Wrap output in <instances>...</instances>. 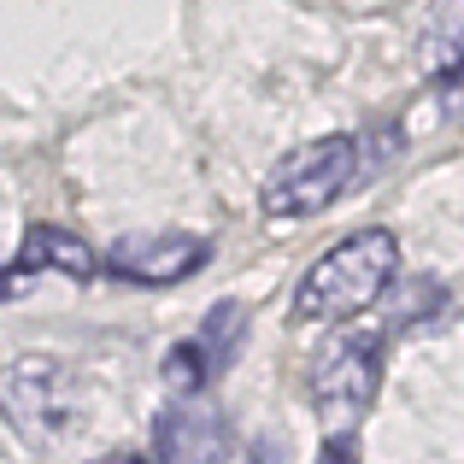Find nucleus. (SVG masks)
Wrapping results in <instances>:
<instances>
[{"mask_svg":"<svg viewBox=\"0 0 464 464\" xmlns=\"http://www.w3.org/2000/svg\"><path fill=\"white\" fill-rule=\"evenodd\" d=\"M159 382L177 388V394H200V388L212 382V364H206V353H200V347H194V335H188V341H177V347L165 353V364H159Z\"/></svg>","mask_w":464,"mask_h":464,"instance_id":"nucleus-10","label":"nucleus"},{"mask_svg":"<svg viewBox=\"0 0 464 464\" xmlns=\"http://www.w3.org/2000/svg\"><path fill=\"white\" fill-rule=\"evenodd\" d=\"M194 347L206 353L212 376L229 371V364L241 359V347H247V306H236V300H218V306L200 317V329H194Z\"/></svg>","mask_w":464,"mask_h":464,"instance_id":"nucleus-9","label":"nucleus"},{"mask_svg":"<svg viewBox=\"0 0 464 464\" xmlns=\"http://www.w3.org/2000/svg\"><path fill=\"white\" fill-rule=\"evenodd\" d=\"M317 464H359V453H353V435H329Z\"/></svg>","mask_w":464,"mask_h":464,"instance_id":"nucleus-11","label":"nucleus"},{"mask_svg":"<svg viewBox=\"0 0 464 464\" xmlns=\"http://www.w3.org/2000/svg\"><path fill=\"white\" fill-rule=\"evenodd\" d=\"M94 464H148V459H136V453H106V459H94Z\"/></svg>","mask_w":464,"mask_h":464,"instance_id":"nucleus-12","label":"nucleus"},{"mask_svg":"<svg viewBox=\"0 0 464 464\" xmlns=\"http://www.w3.org/2000/svg\"><path fill=\"white\" fill-rule=\"evenodd\" d=\"M12 271L18 276H35V271H59V276H77V283H89L94 271H101V259H94V247L77 236V229L65 224H30L18 241V259H12Z\"/></svg>","mask_w":464,"mask_h":464,"instance_id":"nucleus-7","label":"nucleus"},{"mask_svg":"<svg viewBox=\"0 0 464 464\" xmlns=\"http://www.w3.org/2000/svg\"><path fill=\"white\" fill-rule=\"evenodd\" d=\"M400 283L394 229H353L295 283V324H347Z\"/></svg>","mask_w":464,"mask_h":464,"instance_id":"nucleus-1","label":"nucleus"},{"mask_svg":"<svg viewBox=\"0 0 464 464\" xmlns=\"http://www.w3.org/2000/svg\"><path fill=\"white\" fill-rule=\"evenodd\" d=\"M382 382V329H347L312 353V411L329 435H353L376 406Z\"/></svg>","mask_w":464,"mask_h":464,"instance_id":"nucleus-3","label":"nucleus"},{"mask_svg":"<svg viewBox=\"0 0 464 464\" xmlns=\"http://www.w3.org/2000/svg\"><path fill=\"white\" fill-rule=\"evenodd\" d=\"M423 77H459L464 71V0H435L418 35Z\"/></svg>","mask_w":464,"mask_h":464,"instance_id":"nucleus-8","label":"nucleus"},{"mask_svg":"<svg viewBox=\"0 0 464 464\" xmlns=\"http://www.w3.org/2000/svg\"><path fill=\"white\" fill-rule=\"evenodd\" d=\"M206 265H212V241L188 236V229H165V236L112 241L101 271L112 276V283H130V288H177V283H188V276H200Z\"/></svg>","mask_w":464,"mask_h":464,"instance_id":"nucleus-5","label":"nucleus"},{"mask_svg":"<svg viewBox=\"0 0 464 464\" xmlns=\"http://www.w3.org/2000/svg\"><path fill=\"white\" fill-rule=\"evenodd\" d=\"M229 453V430L212 406L200 400H177L153 418V459L159 464H224Z\"/></svg>","mask_w":464,"mask_h":464,"instance_id":"nucleus-6","label":"nucleus"},{"mask_svg":"<svg viewBox=\"0 0 464 464\" xmlns=\"http://www.w3.org/2000/svg\"><path fill=\"white\" fill-rule=\"evenodd\" d=\"M0 418L24 441H53L71 423V371L47 353H18L0 364Z\"/></svg>","mask_w":464,"mask_h":464,"instance_id":"nucleus-4","label":"nucleus"},{"mask_svg":"<svg viewBox=\"0 0 464 464\" xmlns=\"http://www.w3.org/2000/svg\"><path fill=\"white\" fill-rule=\"evenodd\" d=\"M359 182V136H317L288 148L259 188L265 218H317Z\"/></svg>","mask_w":464,"mask_h":464,"instance_id":"nucleus-2","label":"nucleus"}]
</instances>
